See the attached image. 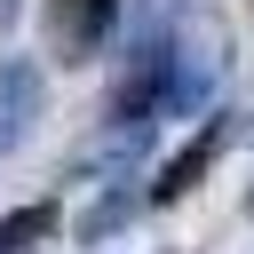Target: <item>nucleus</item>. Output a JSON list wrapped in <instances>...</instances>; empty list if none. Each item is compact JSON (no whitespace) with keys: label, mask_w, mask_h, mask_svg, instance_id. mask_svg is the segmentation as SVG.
<instances>
[{"label":"nucleus","mask_w":254,"mask_h":254,"mask_svg":"<svg viewBox=\"0 0 254 254\" xmlns=\"http://www.w3.org/2000/svg\"><path fill=\"white\" fill-rule=\"evenodd\" d=\"M135 206H143V183H103V198H95V206L79 214V246L111 238V230H119V222H127Z\"/></svg>","instance_id":"39448f33"},{"label":"nucleus","mask_w":254,"mask_h":254,"mask_svg":"<svg viewBox=\"0 0 254 254\" xmlns=\"http://www.w3.org/2000/svg\"><path fill=\"white\" fill-rule=\"evenodd\" d=\"M40 238H56V198H32V206L0 214V254H32Z\"/></svg>","instance_id":"423d86ee"},{"label":"nucleus","mask_w":254,"mask_h":254,"mask_svg":"<svg viewBox=\"0 0 254 254\" xmlns=\"http://www.w3.org/2000/svg\"><path fill=\"white\" fill-rule=\"evenodd\" d=\"M8 16H16V0H0V24H8Z\"/></svg>","instance_id":"0eeeda50"},{"label":"nucleus","mask_w":254,"mask_h":254,"mask_svg":"<svg viewBox=\"0 0 254 254\" xmlns=\"http://www.w3.org/2000/svg\"><path fill=\"white\" fill-rule=\"evenodd\" d=\"M40 111H48V79H40V64H32V56H8V64H0V151L32 143Z\"/></svg>","instance_id":"20e7f679"},{"label":"nucleus","mask_w":254,"mask_h":254,"mask_svg":"<svg viewBox=\"0 0 254 254\" xmlns=\"http://www.w3.org/2000/svg\"><path fill=\"white\" fill-rule=\"evenodd\" d=\"M222 64H230V48H222V24H206V16H190L167 48H159V111H206V95L222 87Z\"/></svg>","instance_id":"f257e3e1"},{"label":"nucleus","mask_w":254,"mask_h":254,"mask_svg":"<svg viewBox=\"0 0 254 254\" xmlns=\"http://www.w3.org/2000/svg\"><path fill=\"white\" fill-rule=\"evenodd\" d=\"M230 135H238V119H230V111H206V127H198V135H190V143L151 175V198H159V206H175V198H183V190H190V183L230 151Z\"/></svg>","instance_id":"7ed1b4c3"},{"label":"nucleus","mask_w":254,"mask_h":254,"mask_svg":"<svg viewBox=\"0 0 254 254\" xmlns=\"http://www.w3.org/2000/svg\"><path fill=\"white\" fill-rule=\"evenodd\" d=\"M111 24H119V0H48V56L87 64V56H103Z\"/></svg>","instance_id":"f03ea898"}]
</instances>
